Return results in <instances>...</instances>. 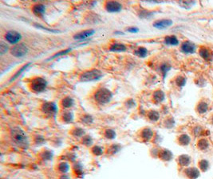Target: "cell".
Listing matches in <instances>:
<instances>
[{"instance_id":"cell-20","label":"cell","mask_w":213,"mask_h":179,"mask_svg":"<svg viewBox=\"0 0 213 179\" xmlns=\"http://www.w3.org/2000/svg\"><path fill=\"white\" fill-rule=\"evenodd\" d=\"M165 45L167 46H178L179 45V40H178L177 37L174 35H170V36H167V37H165V41H164Z\"/></svg>"},{"instance_id":"cell-2","label":"cell","mask_w":213,"mask_h":179,"mask_svg":"<svg viewBox=\"0 0 213 179\" xmlns=\"http://www.w3.org/2000/svg\"><path fill=\"white\" fill-rule=\"evenodd\" d=\"M94 100L98 104L104 105L111 101L113 98V93L110 89L106 88H101L97 89L94 93Z\"/></svg>"},{"instance_id":"cell-42","label":"cell","mask_w":213,"mask_h":179,"mask_svg":"<svg viewBox=\"0 0 213 179\" xmlns=\"http://www.w3.org/2000/svg\"><path fill=\"white\" fill-rule=\"evenodd\" d=\"M52 156H53L52 152L49 151H45L42 154V158L45 160H50L51 158H52Z\"/></svg>"},{"instance_id":"cell-4","label":"cell","mask_w":213,"mask_h":179,"mask_svg":"<svg viewBox=\"0 0 213 179\" xmlns=\"http://www.w3.org/2000/svg\"><path fill=\"white\" fill-rule=\"evenodd\" d=\"M103 77V73L98 69L88 70L83 72L80 76V81L81 82H90V81H98Z\"/></svg>"},{"instance_id":"cell-48","label":"cell","mask_w":213,"mask_h":179,"mask_svg":"<svg viewBox=\"0 0 213 179\" xmlns=\"http://www.w3.org/2000/svg\"><path fill=\"white\" fill-rule=\"evenodd\" d=\"M195 136H201L202 134V127H198L196 128H195V131H194Z\"/></svg>"},{"instance_id":"cell-7","label":"cell","mask_w":213,"mask_h":179,"mask_svg":"<svg viewBox=\"0 0 213 179\" xmlns=\"http://www.w3.org/2000/svg\"><path fill=\"white\" fill-rule=\"evenodd\" d=\"M5 39L10 44L12 45H17L22 39V34L15 30L7 31V34H5Z\"/></svg>"},{"instance_id":"cell-36","label":"cell","mask_w":213,"mask_h":179,"mask_svg":"<svg viewBox=\"0 0 213 179\" xmlns=\"http://www.w3.org/2000/svg\"><path fill=\"white\" fill-rule=\"evenodd\" d=\"M30 65H31V63H28V64H27V65H25V66H22V68L20 69L19 70H18V72H16L15 74L14 75L13 77H12V78H11V81H14V80H15V79H16V78H17V77H18V76H20V75L22 74V72H24L25 70L27 69V67H29V66H30Z\"/></svg>"},{"instance_id":"cell-3","label":"cell","mask_w":213,"mask_h":179,"mask_svg":"<svg viewBox=\"0 0 213 179\" xmlns=\"http://www.w3.org/2000/svg\"><path fill=\"white\" fill-rule=\"evenodd\" d=\"M47 87V81L42 77H35L31 80L30 83V88L32 92L35 93H41L44 92Z\"/></svg>"},{"instance_id":"cell-50","label":"cell","mask_w":213,"mask_h":179,"mask_svg":"<svg viewBox=\"0 0 213 179\" xmlns=\"http://www.w3.org/2000/svg\"><path fill=\"white\" fill-rule=\"evenodd\" d=\"M211 123H213V116H212V118H211Z\"/></svg>"},{"instance_id":"cell-49","label":"cell","mask_w":213,"mask_h":179,"mask_svg":"<svg viewBox=\"0 0 213 179\" xmlns=\"http://www.w3.org/2000/svg\"><path fill=\"white\" fill-rule=\"evenodd\" d=\"M60 179H70V177L67 176V175L65 174H62L61 177H60Z\"/></svg>"},{"instance_id":"cell-40","label":"cell","mask_w":213,"mask_h":179,"mask_svg":"<svg viewBox=\"0 0 213 179\" xmlns=\"http://www.w3.org/2000/svg\"><path fill=\"white\" fill-rule=\"evenodd\" d=\"M71 51V49H66V50H64L62 51H59L58 53H56L55 54H54L52 57H51V59H54V58H56V57H60V56H62V55H66L68 53H70Z\"/></svg>"},{"instance_id":"cell-44","label":"cell","mask_w":213,"mask_h":179,"mask_svg":"<svg viewBox=\"0 0 213 179\" xmlns=\"http://www.w3.org/2000/svg\"><path fill=\"white\" fill-rule=\"evenodd\" d=\"M74 171L75 172H76V174H83V167L80 165V164H76L74 166Z\"/></svg>"},{"instance_id":"cell-19","label":"cell","mask_w":213,"mask_h":179,"mask_svg":"<svg viewBox=\"0 0 213 179\" xmlns=\"http://www.w3.org/2000/svg\"><path fill=\"white\" fill-rule=\"evenodd\" d=\"M165 93L161 90H157L152 95V100H153V101L156 104H160V103L163 102V101H165Z\"/></svg>"},{"instance_id":"cell-37","label":"cell","mask_w":213,"mask_h":179,"mask_svg":"<svg viewBox=\"0 0 213 179\" xmlns=\"http://www.w3.org/2000/svg\"><path fill=\"white\" fill-rule=\"evenodd\" d=\"M170 69H171V66L168 65V64H163V65H161V66H160V71L162 72L164 78H165L166 74H167L168 72Z\"/></svg>"},{"instance_id":"cell-32","label":"cell","mask_w":213,"mask_h":179,"mask_svg":"<svg viewBox=\"0 0 213 179\" xmlns=\"http://www.w3.org/2000/svg\"><path fill=\"white\" fill-rule=\"evenodd\" d=\"M73 136L74 137H81V136H85V131L83 129H81V127H75L72 131H71Z\"/></svg>"},{"instance_id":"cell-38","label":"cell","mask_w":213,"mask_h":179,"mask_svg":"<svg viewBox=\"0 0 213 179\" xmlns=\"http://www.w3.org/2000/svg\"><path fill=\"white\" fill-rule=\"evenodd\" d=\"M8 50H9V47L6 42H4L3 41L0 42V54L3 55L8 51Z\"/></svg>"},{"instance_id":"cell-34","label":"cell","mask_w":213,"mask_h":179,"mask_svg":"<svg viewBox=\"0 0 213 179\" xmlns=\"http://www.w3.org/2000/svg\"><path fill=\"white\" fill-rule=\"evenodd\" d=\"M81 143L86 146H90L92 145L93 139L90 136H84L81 139Z\"/></svg>"},{"instance_id":"cell-10","label":"cell","mask_w":213,"mask_h":179,"mask_svg":"<svg viewBox=\"0 0 213 179\" xmlns=\"http://www.w3.org/2000/svg\"><path fill=\"white\" fill-rule=\"evenodd\" d=\"M95 30H93V29H89V30H86L81 31V32H78L77 34H74V38L75 40H84L88 38V37H91L92 35L94 34Z\"/></svg>"},{"instance_id":"cell-35","label":"cell","mask_w":213,"mask_h":179,"mask_svg":"<svg viewBox=\"0 0 213 179\" xmlns=\"http://www.w3.org/2000/svg\"><path fill=\"white\" fill-rule=\"evenodd\" d=\"M92 153L96 156H100V155H103V148L100 146H94L92 148Z\"/></svg>"},{"instance_id":"cell-12","label":"cell","mask_w":213,"mask_h":179,"mask_svg":"<svg viewBox=\"0 0 213 179\" xmlns=\"http://www.w3.org/2000/svg\"><path fill=\"white\" fill-rule=\"evenodd\" d=\"M181 50L185 53H193L195 50V44L189 42V41L184 42L181 45Z\"/></svg>"},{"instance_id":"cell-23","label":"cell","mask_w":213,"mask_h":179,"mask_svg":"<svg viewBox=\"0 0 213 179\" xmlns=\"http://www.w3.org/2000/svg\"><path fill=\"white\" fill-rule=\"evenodd\" d=\"M208 109V104L205 101H200L197 104L196 111L199 114H204Z\"/></svg>"},{"instance_id":"cell-47","label":"cell","mask_w":213,"mask_h":179,"mask_svg":"<svg viewBox=\"0 0 213 179\" xmlns=\"http://www.w3.org/2000/svg\"><path fill=\"white\" fill-rule=\"evenodd\" d=\"M194 2H180V4L182 6V7H184L185 8H187L186 7H190L191 5L193 4Z\"/></svg>"},{"instance_id":"cell-15","label":"cell","mask_w":213,"mask_h":179,"mask_svg":"<svg viewBox=\"0 0 213 179\" xmlns=\"http://www.w3.org/2000/svg\"><path fill=\"white\" fill-rule=\"evenodd\" d=\"M141 137L145 142H149L153 137V131L149 127H145L141 131Z\"/></svg>"},{"instance_id":"cell-22","label":"cell","mask_w":213,"mask_h":179,"mask_svg":"<svg viewBox=\"0 0 213 179\" xmlns=\"http://www.w3.org/2000/svg\"><path fill=\"white\" fill-rule=\"evenodd\" d=\"M178 143L181 146H188L191 142V139L186 134H182L178 137Z\"/></svg>"},{"instance_id":"cell-9","label":"cell","mask_w":213,"mask_h":179,"mask_svg":"<svg viewBox=\"0 0 213 179\" xmlns=\"http://www.w3.org/2000/svg\"><path fill=\"white\" fill-rule=\"evenodd\" d=\"M172 24H173V22L171 19H160L156 21L152 26L159 30H165L170 27Z\"/></svg>"},{"instance_id":"cell-5","label":"cell","mask_w":213,"mask_h":179,"mask_svg":"<svg viewBox=\"0 0 213 179\" xmlns=\"http://www.w3.org/2000/svg\"><path fill=\"white\" fill-rule=\"evenodd\" d=\"M27 53H28V47L24 43L17 44L15 46H14L11 50V55H13L14 57H19V58L26 56Z\"/></svg>"},{"instance_id":"cell-6","label":"cell","mask_w":213,"mask_h":179,"mask_svg":"<svg viewBox=\"0 0 213 179\" xmlns=\"http://www.w3.org/2000/svg\"><path fill=\"white\" fill-rule=\"evenodd\" d=\"M41 109L46 116H53L57 112V106L54 102H44L42 104Z\"/></svg>"},{"instance_id":"cell-28","label":"cell","mask_w":213,"mask_h":179,"mask_svg":"<svg viewBox=\"0 0 213 179\" xmlns=\"http://www.w3.org/2000/svg\"><path fill=\"white\" fill-rule=\"evenodd\" d=\"M209 146V142L208 141L205 139H200L197 142V147L201 151H204L206 149L208 148Z\"/></svg>"},{"instance_id":"cell-1","label":"cell","mask_w":213,"mask_h":179,"mask_svg":"<svg viewBox=\"0 0 213 179\" xmlns=\"http://www.w3.org/2000/svg\"><path fill=\"white\" fill-rule=\"evenodd\" d=\"M11 137L14 143L21 148L27 149L29 146V139L27 134L21 127H15L11 130Z\"/></svg>"},{"instance_id":"cell-46","label":"cell","mask_w":213,"mask_h":179,"mask_svg":"<svg viewBox=\"0 0 213 179\" xmlns=\"http://www.w3.org/2000/svg\"><path fill=\"white\" fill-rule=\"evenodd\" d=\"M44 138L41 136H38L35 139V142L36 143H38V144H41L42 142H44Z\"/></svg>"},{"instance_id":"cell-13","label":"cell","mask_w":213,"mask_h":179,"mask_svg":"<svg viewBox=\"0 0 213 179\" xmlns=\"http://www.w3.org/2000/svg\"><path fill=\"white\" fill-rule=\"evenodd\" d=\"M32 11H33L34 14L37 17H43L46 13V7H45V5L42 4V3H38L34 6L32 8Z\"/></svg>"},{"instance_id":"cell-31","label":"cell","mask_w":213,"mask_h":179,"mask_svg":"<svg viewBox=\"0 0 213 179\" xmlns=\"http://www.w3.org/2000/svg\"><path fill=\"white\" fill-rule=\"evenodd\" d=\"M104 136H105V137H106V139H113L116 138V132H115L114 130H113V129L108 128L106 129V131H105V132H104Z\"/></svg>"},{"instance_id":"cell-27","label":"cell","mask_w":213,"mask_h":179,"mask_svg":"<svg viewBox=\"0 0 213 179\" xmlns=\"http://www.w3.org/2000/svg\"><path fill=\"white\" fill-rule=\"evenodd\" d=\"M57 168H58L59 172H61L62 174H66V173L69 171V170H70V166H69V164L67 163V162H60V163L58 164Z\"/></svg>"},{"instance_id":"cell-17","label":"cell","mask_w":213,"mask_h":179,"mask_svg":"<svg viewBox=\"0 0 213 179\" xmlns=\"http://www.w3.org/2000/svg\"><path fill=\"white\" fill-rule=\"evenodd\" d=\"M177 162L180 166L186 167V166H188L191 163V158L187 155H181L178 157Z\"/></svg>"},{"instance_id":"cell-30","label":"cell","mask_w":213,"mask_h":179,"mask_svg":"<svg viewBox=\"0 0 213 179\" xmlns=\"http://www.w3.org/2000/svg\"><path fill=\"white\" fill-rule=\"evenodd\" d=\"M198 166H199V168L200 169V171H203V172L207 171L209 168V163L206 159L200 160V162H198Z\"/></svg>"},{"instance_id":"cell-43","label":"cell","mask_w":213,"mask_h":179,"mask_svg":"<svg viewBox=\"0 0 213 179\" xmlns=\"http://www.w3.org/2000/svg\"><path fill=\"white\" fill-rule=\"evenodd\" d=\"M34 26H35L36 27H38V28L42 29L43 30H46L48 31V32H52V33H58V32H59V31L57 30H52V29H48L46 28V27H43V26L39 24H34Z\"/></svg>"},{"instance_id":"cell-33","label":"cell","mask_w":213,"mask_h":179,"mask_svg":"<svg viewBox=\"0 0 213 179\" xmlns=\"http://www.w3.org/2000/svg\"><path fill=\"white\" fill-rule=\"evenodd\" d=\"M153 14H154V12L144 10V11H140V13H139V17L141 18H151Z\"/></svg>"},{"instance_id":"cell-26","label":"cell","mask_w":213,"mask_h":179,"mask_svg":"<svg viewBox=\"0 0 213 179\" xmlns=\"http://www.w3.org/2000/svg\"><path fill=\"white\" fill-rule=\"evenodd\" d=\"M134 53H135V55H136L137 57H141V58H145V57H147L149 51H148L147 49L145 48V47H139L137 50H135Z\"/></svg>"},{"instance_id":"cell-41","label":"cell","mask_w":213,"mask_h":179,"mask_svg":"<svg viewBox=\"0 0 213 179\" xmlns=\"http://www.w3.org/2000/svg\"><path fill=\"white\" fill-rule=\"evenodd\" d=\"M109 150H110V152L111 155H115V154L117 153L119 151V150H120V146H119L118 145L113 144L110 146Z\"/></svg>"},{"instance_id":"cell-45","label":"cell","mask_w":213,"mask_h":179,"mask_svg":"<svg viewBox=\"0 0 213 179\" xmlns=\"http://www.w3.org/2000/svg\"><path fill=\"white\" fill-rule=\"evenodd\" d=\"M127 31L131 34H136L138 33L139 29L137 27H136V26H131V27H129L127 29Z\"/></svg>"},{"instance_id":"cell-16","label":"cell","mask_w":213,"mask_h":179,"mask_svg":"<svg viewBox=\"0 0 213 179\" xmlns=\"http://www.w3.org/2000/svg\"><path fill=\"white\" fill-rule=\"evenodd\" d=\"M199 53L201 56V57L204 58V60H206V61H210V60L212 59L213 53L208 48L201 47L200 49V50H199Z\"/></svg>"},{"instance_id":"cell-25","label":"cell","mask_w":213,"mask_h":179,"mask_svg":"<svg viewBox=\"0 0 213 179\" xmlns=\"http://www.w3.org/2000/svg\"><path fill=\"white\" fill-rule=\"evenodd\" d=\"M148 118L152 122H157L160 119V113L155 110H151L148 112Z\"/></svg>"},{"instance_id":"cell-29","label":"cell","mask_w":213,"mask_h":179,"mask_svg":"<svg viewBox=\"0 0 213 179\" xmlns=\"http://www.w3.org/2000/svg\"><path fill=\"white\" fill-rule=\"evenodd\" d=\"M81 122L86 125L92 124L93 122V118L90 115H83L81 118Z\"/></svg>"},{"instance_id":"cell-14","label":"cell","mask_w":213,"mask_h":179,"mask_svg":"<svg viewBox=\"0 0 213 179\" xmlns=\"http://www.w3.org/2000/svg\"><path fill=\"white\" fill-rule=\"evenodd\" d=\"M158 157L160 158V159L162 161H165V162H169V161H171L172 159V153L171 151L167 150V149H162L159 151L158 153Z\"/></svg>"},{"instance_id":"cell-18","label":"cell","mask_w":213,"mask_h":179,"mask_svg":"<svg viewBox=\"0 0 213 179\" xmlns=\"http://www.w3.org/2000/svg\"><path fill=\"white\" fill-rule=\"evenodd\" d=\"M126 46L122 43H113L112 44L110 47V50L111 52H116V53H121L125 52L126 50Z\"/></svg>"},{"instance_id":"cell-39","label":"cell","mask_w":213,"mask_h":179,"mask_svg":"<svg viewBox=\"0 0 213 179\" xmlns=\"http://www.w3.org/2000/svg\"><path fill=\"white\" fill-rule=\"evenodd\" d=\"M176 85L179 86V87L185 86V84H186V78L185 77H182V76H179L176 79Z\"/></svg>"},{"instance_id":"cell-21","label":"cell","mask_w":213,"mask_h":179,"mask_svg":"<svg viewBox=\"0 0 213 179\" xmlns=\"http://www.w3.org/2000/svg\"><path fill=\"white\" fill-rule=\"evenodd\" d=\"M61 104L63 108H70L74 104V101L70 96H67V97L62 99Z\"/></svg>"},{"instance_id":"cell-24","label":"cell","mask_w":213,"mask_h":179,"mask_svg":"<svg viewBox=\"0 0 213 179\" xmlns=\"http://www.w3.org/2000/svg\"><path fill=\"white\" fill-rule=\"evenodd\" d=\"M62 120L64 123H73V121H74V116H73V113L69 111H64L62 115Z\"/></svg>"},{"instance_id":"cell-11","label":"cell","mask_w":213,"mask_h":179,"mask_svg":"<svg viewBox=\"0 0 213 179\" xmlns=\"http://www.w3.org/2000/svg\"><path fill=\"white\" fill-rule=\"evenodd\" d=\"M186 177L189 179H197L200 177V171L195 167H188L184 171Z\"/></svg>"},{"instance_id":"cell-8","label":"cell","mask_w":213,"mask_h":179,"mask_svg":"<svg viewBox=\"0 0 213 179\" xmlns=\"http://www.w3.org/2000/svg\"><path fill=\"white\" fill-rule=\"evenodd\" d=\"M105 8L110 13H118L122 10V5L116 1H107L105 3Z\"/></svg>"}]
</instances>
